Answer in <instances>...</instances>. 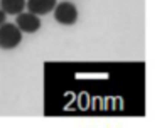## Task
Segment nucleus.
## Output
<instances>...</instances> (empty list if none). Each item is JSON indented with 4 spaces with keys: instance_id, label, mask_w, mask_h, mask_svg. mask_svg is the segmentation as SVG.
<instances>
[{
    "instance_id": "obj_1",
    "label": "nucleus",
    "mask_w": 157,
    "mask_h": 128,
    "mask_svg": "<svg viewBox=\"0 0 157 128\" xmlns=\"http://www.w3.org/2000/svg\"><path fill=\"white\" fill-rule=\"evenodd\" d=\"M22 40V32L15 24L4 22L0 24V49L10 51L21 44Z\"/></svg>"
},
{
    "instance_id": "obj_2",
    "label": "nucleus",
    "mask_w": 157,
    "mask_h": 128,
    "mask_svg": "<svg viewBox=\"0 0 157 128\" xmlns=\"http://www.w3.org/2000/svg\"><path fill=\"white\" fill-rule=\"evenodd\" d=\"M54 12V19L61 25H73L78 20V9L73 2H61L56 3V7L52 9Z\"/></svg>"
},
{
    "instance_id": "obj_3",
    "label": "nucleus",
    "mask_w": 157,
    "mask_h": 128,
    "mask_svg": "<svg viewBox=\"0 0 157 128\" xmlns=\"http://www.w3.org/2000/svg\"><path fill=\"white\" fill-rule=\"evenodd\" d=\"M15 25L19 27L21 32H27V34H34L41 29V19L39 15L31 12H21L17 13V20H15Z\"/></svg>"
},
{
    "instance_id": "obj_4",
    "label": "nucleus",
    "mask_w": 157,
    "mask_h": 128,
    "mask_svg": "<svg viewBox=\"0 0 157 128\" xmlns=\"http://www.w3.org/2000/svg\"><path fill=\"white\" fill-rule=\"evenodd\" d=\"M58 0H25V9L27 12L36 13V15H46L52 12Z\"/></svg>"
},
{
    "instance_id": "obj_5",
    "label": "nucleus",
    "mask_w": 157,
    "mask_h": 128,
    "mask_svg": "<svg viewBox=\"0 0 157 128\" xmlns=\"http://www.w3.org/2000/svg\"><path fill=\"white\" fill-rule=\"evenodd\" d=\"M25 0H0V10L5 15H17L24 12Z\"/></svg>"
},
{
    "instance_id": "obj_6",
    "label": "nucleus",
    "mask_w": 157,
    "mask_h": 128,
    "mask_svg": "<svg viewBox=\"0 0 157 128\" xmlns=\"http://www.w3.org/2000/svg\"><path fill=\"white\" fill-rule=\"evenodd\" d=\"M5 20H7V15H5V13L2 12V10H0V24H4Z\"/></svg>"
}]
</instances>
